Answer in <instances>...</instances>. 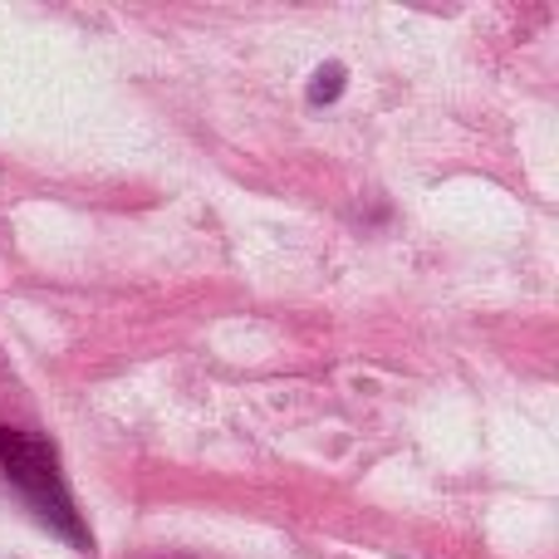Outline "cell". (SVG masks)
I'll use <instances>...</instances> for the list:
<instances>
[{
    "mask_svg": "<svg viewBox=\"0 0 559 559\" xmlns=\"http://www.w3.org/2000/svg\"><path fill=\"white\" fill-rule=\"evenodd\" d=\"M344 84H348V74L338 64H324L314 79H309V104H334L338 94H344Z\"/></svg>",
    "mask_w": 559,
    "mask_h": 559,
    "instance_id": "cell-2",
    "label": "cell"
},
{
    "mask_svg": "<svg viewBox=\"0 0 559 559\" xmlns=\"http://www.w3.org/2000/svg\"><path fill=\"white\" fill-rule=\"evenodd\" d=\"M0 476H5V486L25 501V511L35 515L49 535L69 540L74 550H88V531L74 511V496H69V481H64V472H59L55 447H49L45 437L0 423Z\"/></svg>",
    "mask_w": 559,
    "mask_h": 559,
    "instance_id": "cell-1",
    "label": "cell"
}]
</instances>
